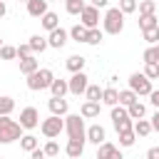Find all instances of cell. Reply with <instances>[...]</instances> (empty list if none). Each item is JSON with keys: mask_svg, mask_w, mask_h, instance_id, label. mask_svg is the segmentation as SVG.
Instances as JSON below:
<instances>
[{"mask_svg": "<svg viewBox=\"0 0 159 159\" xmlns=\"http://www.w3.org/2000/svg\"><path fill=\"white\" fill-rule=\"evenodd\" d=\"M20 137H22L20 122L10 119V114H0V144H10V142H15Z\"/></svg>", "mask_w": 159, "mask_h": 159, "instance_id": "6da1fadb", "label": "cell"}, {"mask_svg": "<svg viewBox=\"0 0 159 159\" xmlns=\"http://www.w3.org/2000/svg\"><path fill=\"white\" fill-rule=\"evenodd\" d=\"M65 132L70 139H80L87 142V127H84V117L82 114H65Z\"/></svg>", "mask_w": 159, "mask_h": 159, "instance_id": "7a4b0ae2", "label": "cell"}, {"mask_svg": "<svg viewBox=\"0 0 159 159\" xmlns=\"http://www.w3.org/2000/svg\"><path fill=\"white\" fill-rule=\"evenodd\" d=\"M52 80H55L52 70H47V67H37L35 72L27 75V87H30L32 92H40V89H47Z\"/></svg>", "mask_w": 159, "mask_h": 159, "instance_id": "3957f363", "label": "cell"}, {"mask_svg": "<svg viewBox=\"0 0 159 159\" xmlns=\"http://www.w3.org/2000/svg\"><path fill=\"white\" fill-rule=\"evenodd\" d=\"M124 30V12L119 7H109L104 12V32L109 35H119Z\"/></svg>", "mask_w": 159, "mask_h": 159, "instance_id": "277c9868", "label": "cell"}, {"mask_svg": "<svg viewBox=\"0 0 159 159\" xmlns=\"http://www.w3.org/2000/svg\"><path fill=\"white\" fill-rule=\"evenodd\" d=\"M40 132L47 137V139H55L65 132V119H60V114H50L47 119L40 122Z\"/></svg>", "mask_w": 159, "mask_h": 159, "instance_id": "5b68a950", "label": "cell"}, {"mask_svg": "<svg viewBox=\"0 0 159 159\" xmlns=\"http://www.w3.org/2000/svg\"><path fill=\"white\" fill-rule=\"evenodd\" d=\"M112 124H114V129H117V132H124V129H132L134 119L129 117L127 107H122V104H114V107H112Z\"/></svg>", "mask_w": 159, "mask_h": 159, "instance_id": "8992f818", "label": "cell"}, {"mask_svg": "<svg viewBox=\"0 0 159 159\" xmlns=\"http://www.w3.org/2000/svg\"><path fill=\"white\" fill-rule=\"evenodd\" d=\"M129 89H134L139 97H147L152 92V80L144 72H132L129 75Z\"/></svg>", "mask_w": 159, "mask_h": 159, "instance_id": "52a82bcc", "label": "cell"}, {"mask_svg": "<svg viewBox=\"0 0 159 159\" xmlns=\"http://www.w3.org/2000/svg\"><path fill=\"white\" fill-rule=\"evenodd\" d=\"M87 84H89V77L80 70V72H72V77L67 80V89L72 92V94H84V89H87Z\"/></svg>", "mask_w": 159, "mask_h": 159, "instance_id": "ba28073f", "label": "cell"}, {"mask_svg": "<svg viewBox=\"0 0 159 159\" xmlns=\"http://www.w3.org/2000/svg\"><path fill=\"white\" fill-rule=\"evenodd\" d=\"M80 22H82L84 27H97V25H99V7H94L92 2L84 5L82 12H80Z\"/></svg>", "mask_w": 159, "mask_h": 159, "instance_id": "9c48e42d", "label": "cell"}, {"mask_svg": "<svg viewBox=\"0 0 159 159\" xmlns=\"http://www.w3.org/2000/svg\"><path fill=\"white\" fill-rule=\"evenodd\" d=\"M20 127H22V129H35V127H40V112H37L35 107H25V109L20 112Z\"/></svg>", "mask_w": 159, "mask_h": 159, "instance_id": "30bf717a", "label": "cell"}, {"mask_svg": "<svg viewBox=\"0 0 159 159\" xmlns=\"http://www.w3.org/2000/svg\"><path fill=\"white\" fill-rule=\"evenodd\" d=\"M67 37H70V32H67V30H62V27H55V30H50V35H47V47H55V50H60V47H65Z\"/></svg>", "mask_w": 159, "mask_h": 159, "instance_id": "8fae6325", "label": "cell"}, {"mask_svg": "<svg viewBox=\"0 0 159 159\" xmlns=\"http://www.w3.org/2000/svg\"><path fill=\"white\" fill-rule=\"evenodd\" d=\"M97 159H122V152L104 139L102 144H97Z\"/></svg>", "mask_w": 159, "mask_h": 159, "instance_id": "7c38bea8", "label": "cell"}, {"mask_svg": "<svg viewBox=\"0 0 159 159\" xmlns=\"http://www.w3.org/2000/svg\"><path fill=\"white\" fill-rule=\"evenodd\" d=\"M47 107H50V112H52V114H60V117H65V114H67V109H70L67 99H65V97H57V94H52V97H50Z\"/></svg>", "mask_w": 159, "mask_h": 159, "instance_id": "4fadbf2b", "label": "cell"}, {"mask_svg": "<svg viewBox=\"0 0 159 159\" xmlns=\"http://www.w3.org/2000/svg\"><path fill=\"white\" fill-rule=\"evenodd\" d=\"M99 112H102V102L87 99V102H82V107H80V114H82L84 119H94V117H99Z\"/></svg>", "mask_w": 159, "mask_h": 159, "instance_id": "5bb4252c", "label": "cell"}, {"mask_svg": "<svg viewBox=\"0 0 159 159\" xmlns=\"http://www.w3.org/2000/svg\"><path fill=\"white\" fill-rule=\"evenodd\" d=\"M104 139H107V132H104L102 124H92V127H87V142H92V144H102Z\"/></svg>", "mask_w": 159, "mask_h": 159, "instance_id": "9a60e30c", "label": "cell"}, {"mask_svg": "<svg viewBox=\"0 0 159 159\" xmlns=\"http://www.w3.org/2000/svg\"><path fill=\"white\" fill-rule=\"evenodd\" d=\"M47 12V0H27V15L30 17H42Z\"/></svg>", "mask_w": 159, "mask_h": 159, "instance_id": "2e32d148", "label": "cell"}, {"mask_svg": "<svg viewBox=\"0 0 159 159\" xmlns=\"http://www.w3.org/2000/svg\"><path fill=\"white\" fill-rule=\"evenodd\" d=\"M37 67H40V62L35 60V55H27V57H20V72H22L25 77H27L30 72H35Z\"/></svg>", "mask_w": 159, "mask_h": 159, "instance_id": "e0dca14e", "label": "cell"}, {"mask_svg": "<svg viewBox=\"0 0 159 159\" xmlns=\"http://www.w3.org/2000/svg\"><path fill=\"white\" fill-rule=\"evenodd\" d=\"M82 152H84V142H80V139H70V142H67V147H65V154H67V157H72V159L82 157Z\"/></svg>", "mask_w": 159, "mask_h": 159, "instance_id": "ac0fdd59", "label": "cell"}, {"mask_svg": "<svg viewBox=\"0 0 159 159\" xmlns=\"http://www.w3.org/2000/svg\"><path fill=\"white\" fill-rule=\"evenodd\" d=\"M132 129H134V134H137V137H147L149 132H154V129H152V122H147L144 117H139V119H134V124H132Z\"/></svg>", "mask_w": 159, "mask_h": 159, "instance_id": "d6986e66", "label": "cell"}, {"mask_svg": "<svg viewBox=\"0 0 159 159\" xmlns=\"http://www.w3.org/2000/svg\"><path fill=\"white\" fill-rule=\"evenodd\" d=\"M40 22H42V27L50 32V30H55V27H60V17H57V12H45L42 17H40Z\"/></svg>", "mask_w": 159, "mask_h": 159, "instance_id": "ffe728a7", "label": "cell"}, {"mask_svg": "<svg viewBox=\"0 0 159 159\" xmlns=\"http://www.w3.org/2000/svg\"><path fill=\"white\" fill-rule=\"evenodd\" d=\"M84 62H87V60H84L82 55H70L65 65H67L70 72H80V70H84Z\"/></svg>", "mask_w": 159, "mask_h": 159, "instance_id": "44dd1931", "label": "cell"}, {"mask_svg": "<svg viewBox=\"0 0 159 159\" xmlns=\"http://www.w3.org/2000/svg\"><path fill=\"white\" fill-rule=\"evenodd\" d=\"M102 102H104V104H109V107L119 104V92H117L114 87H107V89H102Z\"/></svg>", "mask_w": 159, "mask_h": 159, "instance_id": "7402d4cb", "label": "cell"}, {"mask_svg": "<svg viewBox=\"0 0 159 159\" xmlns=\"http://www.w3.org/2000/svg\"><path fill=\"white\" fill-rule=\"evenodd\" d=\"M102 40H104V35H102L99 27H87V37H84L87 45H99Z\"/></svg>", "mask_w": 159, "mask_h": 159, "instance_id": "603a6c76", "label": "cell"}, {"mask_svg": "<svg viewBox=\"0 0 159 159\" xmlns=\"http://www.w3.org/2000/svg\"><path fill=\"white\" fill-rule=\"evenodd\" d=\"M27 45L32 47V52H45V50H47V37H42V35H32Z\"/></svg>", "mask_w": 159, "mask_h": 159, "instance_id": "cb8c5ba5", "label": "cell"}, {"mask_svg": "<svg viewBox=\"0 0 159 159\" xmlns=\"http://www.w3.org/2000/svg\"><path fill=\"white\" fill-rule=\"evenodd\" d=\"M127 112H129V117H132V119H139V117H144V114H147V107H144L139 99H134V102L127 107Z\"/></svg>", "mask_w": 159, "mask_h": 159, "instance_id": "d4e9b609", "label": "cell"}, {"mask_svg": "<svg viewBox=\"0 0 159 159\" xmlns=\"http://www.w3.org/2000/svg\"><path fill=\"white\" fill-rule=\"evenodd\" d=\"M70 37L75 40V42H84V37H87V27L80 22V25H72L70 27Z\"/></svg>", "mask_w": 159, "mask_h": 159, "instance_id": "484cf974", "label": "cell"}, {"mask_svg": "<svg viewBox=\"0 0 159 159\" xmlns=\"http://www.w3.org/2000/svg\"><path fill=\"white\" fill-rule=\"evenodd\" d=\"M50 89H52V94H57V97H65L70 89H67V80H52L50 82Z\"/></svg>", "mask_w": 159, "mask_h": 159, "instance_id": "4316f807", "label": "cell"}, {"mask_svg": "<svg viewBox=\"0 0 159 159\" xmlns=\"http://www.w3.org/2000/svg\"><path fill=\"white\" fill-rule=\"evenodd\" d=\"M134 99H139V94H137L134 89H119V104H122V107H129Z\"/></svg>", "mask_w": 159, "mask_h": 159, "instance_id": "83f0119b", "label": "cell"}, {"mask_svg": "<svg viewBox=\"0 0 159 159\" xmlns=\"http://www.w3.org/2000/svg\"><path fill=\"white\" fill-rule=\"evenodd\" d=\"M40 142H37V137H32V134H25V137H20V147H22V152H32L35 147H37Z\"/></svg>", "mask_w": 159, "mask_h": 159, "instance_id": "f1b7e54d", "label": "cell"}, {"mask_svg": "<svg viewBox=\"0 0 159 159\" xmlns=\"http://www.w3.org/2000/svg\"><path fill=\"white\" fill-rule=\"evenodd\" d=\"M142 37L149 42V45H157L159 42V25H154V27H147V30H142Z\"/></svg>", "mask_w": 159, "mask_h": 159, "instance_id": "f546056e", "label": "cell"}, {"mask_svg": "<svg viewBox=\"0 0 159 159\" xmlns=\"http://www.w3.org/2000/svg\"><path fill=\"white\" fill-rule=\"evenodd\" d=\"M142 60H144V62H159V45H149V47L142 52Z\"/></svg>", "mask_w": 159, "mask_h": 159, "instance_id": "4dcf8cb0", "label": "cell"}, {"mask_svg": "<svg viewBox=\"0 0 159 159\" xmlns=\"http://www.w3.org/2000/svg\"><path fill=\"white\" fill-rule=\"evenodd\" d=\"M84 97H87V99H92V102H102V89H99V84H87Z\"/></svg>", "mask_w": 159, "mask_h": 159, "instance_id": "1f68e13d", "label": "cell"}, {"mask_svg": "<svg viewBox=\"0 0 159 159\" xmlns=\"http://www.w3.org/2000/svg\"><path fill=\"white\" fill-rule=\"evenodd\" d=\"M117 134H119V144H122V147H132L134 139H137L134 129H124V132H117Z\"/></svg>", "mask_w": 159, "mask_h": 159, "instance_id": "d6a6232c", "label": "cell"}, {"mask_svg": "<svg viewBox=\"0 0 159 159\" xmlns=\"http://www.w3.org/2000/svg\"><path fill=\"white\" fill-rule=\"evenodd\" d=\"M137 7H139V15H152V12H157V2H154V0H142V2H137Z\"/></svg>", "mask_w": 159, "mask_h": 159, "instance_id": "836d02e7", "label": "cell"}, {"mask_svg": "<svg viewBox=\"0 0 159 159\" xmlns=\"http://www.w3.org/2000/svg\"><path fill=\"white\" fill-rule=\"evenodd\" d=\"M154 25H159L154 12L152 15H139V30H147V27H154Z\"/></svg>", "mask_w": 159, "mask_h": 159, "instance_id": "e575fe53", "label": "cell"}, {"mask_svg": "<svg viewBox=\"0 0 159 159\" xmlns=\"http://www.w3.org/2000/svg\"><path fill=\"white\" fill-rule=\"evenodd\" d=\"M65 7L70 15H80L82 7H84V0H65Z\"/></svg>", "mask_w": 159, "mask_h": 159, "instance_id": "d590c367", "label": "cell"}, {"mask_svg": "<svg viewBox=\"0 0 159 159\" xmlns=\"http://www.w3.org/2000/svg\"><path fill=\"white\" fill-rule=\"evenodd\" d=\"M15 109V99L12 97H0V114H12Z\"/></svg>", "mask_w": 159, "mask_h": 159, "instance_id": "8d00e7d4", "label": "cell"}, {"mask_svg": "<svg viewBox=\"0 0 159 159\" xmlns=\"http://www.w3.org/2000/svg\"><path fill=\"white\" fill-rule=\"evenodd\" d=\"M15 57H17V47H12V45L0 47V60H15Z\"/></svg>", "mask_w": 159, "mask_h": 159, "instance_id": "74e56055", "label": "cell"}, {"mask_svg": "<svg viewBox=\"0 0 159 159\" xmlns=\"http://www.w3.org/2000/svg\"><path fill=\"white\" fill-rule=\"evenodd\" d=\"M147 67H144V75L149 77V80H157L159 77V62H144Z\"/></svg>", "mask_w": 159, "mask_h": 159, "instance_id": "f35d334b", "label": "cell"}, {"mask_svg": "<svg viewBox=\"0 0 159 159\" xmlns=\"http://www.w3.org/2000/svg\"><path fill=\"white\" fill-rule=\"evenodd\" d=\"M42 149H45V157H57V154H60V144H57L55 139H50Z\"/></svg>", "mask_w": 159, "mask_h": 159, "instance_id": "ab89813d", "label": "cell"}, {"mask_svg": "<svg viewBox=\"0 0 159 159\" xmlns=\"http://www.w3.org/2000/svg\"><path fill=\"white\" fill-rule=\"evenodd\" d=\"M119 10H122L124 15L134 12V10H137V0H119Z\"/></svg>", "mask_w": 159, "mask_h": 159, "instance_id": "60d3db41", "label": "cell"}, {"mask_svg": "<svg viewBox=\"0 0 159 159\" xmlns=\"http://www.w3.org/2000/svg\"><path fill=\"white\" fill-rule=\"evenodd\" d=\"M27 55H32V47L25 42V45H17V57H27Z\"/></svg>", "mask_w": 159, "mask_h": 159, "instance_id": "b9f144b4", "label": "cell"}, {"mask_svg": "<svg viewBox=\"0 0 159 159\" xmlns=\"http://www.w3.org/2000/svg\"><path fill=\"white\" fill-rule=\"evenodd\" d=\"M147 97H149V102H152V104H154V107L159 109V89H152V92H149Z\"/></svg>", "mask_w": 159, "mask_h": 159, "instance_id": "7bdbcfd3", "label": "cell"}, {"mask_svg": "<svg viewBox=\"0 0 159 159\" xmlns=\"http://www.w3.org/2000/svg\"><path fill=\"white\" fill-rule=\"evenodd\" d=\"M30 157H32V159H45V149H40V147H35V149L30 152Z\"/></svg>", "mask_w": 159, "mask_h": 159, "instance_id": "ee69618b", "label": "cell"}, {"mask_svg": "<svg viewBox=\"0 0 159 159\" xmlns=\"http://www.w3.org/2000/svg\"><path fill=\"white\" fill-rule=\"evenodd\" d=\"M152 129L154 132H159V109L154 112V117H152Z\"/></svg>", "mask_w": 159, "mask_h": 159, "instance_id": "f6af8a7d", "label": "cell"}, {"mask_svg": "<svg viewBox=\"0 0 159 159\" xmlns=\"http://www.w3.org/2000/svg\"><path fill=\"white\" fill-rule=\"evenodd\" d=\"M147 157H149V159H159V147H152V149L147 152Z\"/></svg>", "mask_w": 159, "mask_h": 159, "instance_id": "bcb514c9", "label": "cell"}, {"mask_svg": "<svg viewBox=\"0 0 159 159\" xmlns=\"http://www.w3.org/2000/svg\"><path fill=\"white\" fill-rule=\"evenodd\" d=\"M89 2H92L94 7H107V2H109V0H89Z\"/></svg>", "mask_w": 159, "mask_h": 159, "instance_id": "7dc6e473", "label": "cell"}, {"mask_svg": "<svg viewBox=\"0 0 159 159\" xmlns=\"http://www.w3.org/2000/svg\"><path fill=\"white\" fill-rule=\"evenodd\" d=\"M5 12H7V5H5V0H0V17H5Z\"/></svg>", "mask_w": 159, "mask_h": 159, "instance_id": "c3c4849f", "label": "cell"}, {"mask_svg": "<svg viewBox=\"0 0 159 159\" xmlns=\"http://www.w3.org/2000/svg\"><path fill=\"white\" fill-rule=\"evenodd\" d=\"M17 2H27V0H17Z\"/></svg>", "mask_w": 159, "mask_h": 159, "instance_id": "681fc988", "label": "cell"}, {"mask_svg": "<svg viewBox=\"0 0 159 159\" xmlns=\"http://www.w3.org/2000/svg\"><path fill=\"white\" fill-rule=\"evenodd\" d=\"M0 47H2V40H0Z\"/></svg>", "mask_w": 159, "mask_h": 159, "instance_id": "f907efd6", "label": "cell"}]
</instances>
